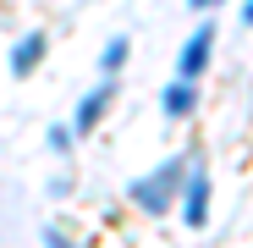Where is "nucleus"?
<instances>
[{
    "mask_svg": "<svg viewBox=\"0 0 253 248\" xmlns=\"http://www.w3.org/2000/svg\"><path fill=\"white\" fill-rule=\"evenodd\" d=\"M50 144H55V149L66 154V149H72V127H55V133H50Z\"/></svg>",
    "mask_w": 253,
    "mask_h": 248,
    "instance_id": "obj_8",
    "label": "nucleus"
},
{
    "mask_svg": "<svg viewBox=\"0 0 253 248\" xmlns=\"http://www.w3.org/2000/svg\"><path fill=\"white\" fill-rule=\"evenodd\" d=\"M44 243H50V248H77V243H72V237H61L55 226H44Z\"/></svg>",
    "mask_w": 253,
    "mask_h": 248,
    "instance_id": "obj_9",
    "label": "nucleus"
},
{
    "mask_svg": "<svg viewBox=\"0 0 253 248\" xmlns=\"http://www.w3.org/2000/svg\"><path fill=\"white\" fill-rule=\"evenodd\" d=\"M187 165H193V160H165L160 171H149V177H138V182H126V198H132L138 210H149V215H165V210L176 204L182 182H187Z\"/></svg>",
    "mask_w": 253,
    "mask_h": 248,
    "instance_id": "obj_1",
    "label": "nucleus"
},
{
    "mask_svg": "<svg viewBox=\"0 0 253 248\" xmlns=\"http://www.w3.org/2000/svg\"><path fill=\"white\" fill-rule=\"evenodd\" d=\"M193 94H198L193 83H182V77H176L171 89H165V99H160V105H165V116H187V110H193Z\"/></svg>",
    "mask_w": 253,
    "mask_h": 248,
    "instance_id": "obj_6",
    "label": "nucleus"
},
{
    "mask_svg": "<svg viewBox=\"0 0 253 248\" xmlns=\"http://www.w3.org/2000/svg\"><path fill=\"white\" fill-rule=\"evenodd\" d=\"M121 61H126V39H110L105 55H99V66H105V72H121Z\"/></svg>",
    "mask_w": 253,
    "mask_h": 248,
    "instance_id": "obj_7",
    "label": "nucleus"
},
{
    "mask_svg": "<svg viewBox=\"0 0 253 248\" xmlns=\"http://www.w3.org/2000/svg\"><path fill=\"white\" fill-rule=\"evenodd\" d=\"M204 215H209V171H204V160H193L187 182H182V221L204 226Z\"/></svg>",
    "mask_w": 253,
    "mask_h": 248,
    "instance_id": "obj_2",
    "label": "nucleus"
},
{
    "mask_svg": "<svg viewBox=\"0 0 253 248\" xmlns=\"http://www.w3.org/2000/svg\"><path fill=\"white\" fill-rule=\"evenodd\" d=\"M110 94H116L110 83H99V89H94L88 99L77 105V116H72V127H77V133H94V127H99V116H105V105H110Z\"/></svg>",
    "mask_w": 253,
    "mask_h": 248,
    "instance_id": "obj_4",
    "label": "nucleus"
},
{
    "mask_svg": "<svg viewBox=\"0 0 253 248\" xmlns=\"http://www.w3.org/2000/svg\"><path fill=\"white\" fill-rule=\"evenodd\" d=\"M209 45H215V28H209V22H198V28H193V39H187V50H182V83H193V77L204 72Z\"/></svg>",
    "mask_w": 253,
    "mask_h": 248,
    "instance_id": "obj_3",
    "label": "nucleus"
},
{
    "mask_svg": "<svg viewBox=\"0 0 253 248\" xmlns=\"http://www.w3.org/2000/svg\"><path fill=\"white\" fill-rule=\"evenodd\" d=\"M44 50H50V39H44V33H28L22 45H17V55H11V72H17V77H28V72L39 66V55H44Z\"/></svg>",
    "mask_w": 253,
    "mask_h": 248,
    "instance_id": "obj_5",
    "label": "nucleus"
},
{
    "mask_svg": "<svg viewBox=\"0 0 253 248\" xmlns=\"http://www.w3.org/2000/svg\"><path fill=\"white\" fill-rule=\"evenodd\" d=\"M242 22H253V0H248V6H242Z\"/></svg>",
    "mask_w": 253,
    "mask_h": 248,
    "instance_id": "obj_10",
    "label": "nucleus"
}]
</instances>
